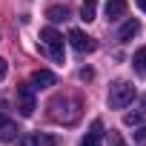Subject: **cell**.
Instances as JSON below:
<instances>
[{
  "label": "cell",
  "instance_id": "obj_1",
  "mask_svg": "<svg viewBox=\"0 0 146 146\" xmlns=\"http://www.w3.org/2000/svg\"><path fill=\"white\" fill-rule=\"evenodd\" d=\"M49 117L54 120V123H75L78 117H80V100H75V98H69V95H60V98H54L52 103H49Z\"/></svg>",
  "mask_w": 146,
  "mask_h": 146
},
{
  "label": "cell",
  "instance_id": "obj_2",
  "mask_svg": "<svg viewBox=\"0 0 146 146\" xmlns=\"http://www.w3.org/2000/svg\"><path fill=\"white\" fill-rule=\"evenodd\" d=\"M135 98H137V92H135V86L129 80H115L109 86V106L112 109H126Z\"/></svg>",
  "mask_w": 146,
  "mask_h": 146
},
{
  "label": "cell",
  "instance_id": "obj_3",
  "mask_svg": "<svg viewBox=\"0 0 146 146\" xmlns=\"http://www.w3.org/2000/svg\"><path fill=\"white\" fill-rule=\"evenodd\" d=\"M37 109V98H35V86L32 83H20L17 86V112L23 117H32Z\"/></svg>",
  "mask_w": 146,
  "mask_h": 146
},
{
  "label": "cell",
  "instance_id": "obj_4",
  "mask_svg": "<svg viewBox=\"0 0 146 146\" xmlns=\"http://www.w3.org/2000/svg\"><path fill=\"white\" fill-rule=\"evenodd\" d=\"M40 40H43L46 52H49L57 63H63V35H60L57 29H43V32H40Z\"/></svg>",
  "mask_w": 146,
  "mask_h": 146
},
{
  "label": "cell",
  "instance_id": "obj_5",
  "mask_svg": "<svg viewBox=\"0 0 146 146\" xmlns=\"http://www.w3.org/2000/svg\"><path fill=\"white\" fill-rule=\"evenodd\" d=\"M69 43H72V49L75 52H80V54H86V52H95V40L86 35V32H80V29H72L69 32Z\"/></svg>",
  "mask_w": 146,
  "mask_h": 146
},
{
  "label": "cell",
  "instance_id": "obj_6",
  "mask_svg": "<svg viewBox=\"0 0 146 146\" xmlns=\"http://www.w3.org/2000/svg\"><path fill=\"white\" fill-rule=\"evenodd\" d=\"M54 83H57V78H54V72H49V69H37L32 75V86L35 89H49Z\"/></svg>",
  "mask_w": 146,
  "mask_h": 146
},
{
  "label": "cell",
  "instance_id": "obj_7",
  "mask_svg": "<svg viewBox=\"0 0 146 146\" xmlns=\"http://www.w3.org/2000/svg\"><path fill=\"white\" fill-rule=\"evenodd\" d=\"M17 123L15 120H9V117H0V143H12L15 137H17Z\"/></svg>",
  "mask_w": 146,
  "mask_h": 146
},
{
  "label": "cell",
  "instance_id": "obj_8",
  "mask_svg": "<svg viewBox=\"0 0 146 146\" xmlns=\"http://www.w3.org/2000/svg\"><path fill=\"white\" fill-rule=\"evenodd\" d=\"M100 140H103V123H100V120H95V123H92V129L86 132V137L80 140V146H100Z\"/></svg>",
  "mask_w": 146,
  "mask_h": 146
},
{
  "label": "cell",
  "instance_id": "obj_9",
  "mask_svg": "<svg viewBox=\"0 0 146 146\" xmlns=\"http://www.w3.org/2000/svg\"><path fill=\"white\" fill-rule=\"evenodd\" d=\"M123 12H126V0H106V9H103L106 20H117L123 17Z\"/></svg>",
  "mask_w": 146,
  "mask_h": 146
},
{
  "label": "cell",
  "instance_id": "obj_10",
  "mask_svg": "<svg viewBox=\"0 0 146 146\" xmlns=\"http://www.w3.org/2000/svg\"><path fill=\"white\" fill-rule=\"evenodd\" d=\"M137 32H140V23H137V20H126V23L120 26L117 37H120V40H132V37L137 35Z\"/></svg>",
  "mask_w": 146,
  "mask_h": 146
},
{
  "label": "cell",
  "instance_id": "obj_11",
  "mask_svg": "<svg viewBox=\"0 0 146 146\" xmlns=\"http://www.w3.org/2000/svg\"><path fill=\"white\" fill-rule=\"evenodd\" d=\"M95 12H98V0H83V6H80V20L92 23V20H95Z\"/></svg>",
  "mask_w": 146,
  "mask_h": 146
},
{
  "label": "cell",
  "instance_id": "obj_12",
  "mask_svg": "<svg viewBox=\"0 0 146 146\" xmlns=\"http://www.w3.org/2000/svg\"><path fill=\"white\" fill-rule=\"evenodd\" d=\"M46 17H49L52 23H60V20H66V17H69V9H66V6H49Z\"/></svg>",
  "mask_w": 146,
  "mask_h": 146
},
{
  "label": "cell",
  "instance_id": "obj_13",
  "mask_svg": "<svg viewBox=\"0 0 146 146\" xmlns=\"http://www.w3.org/2000/svg\"><path fill=\"white\" fill-rule=\"evenodd\" d=\"M132 63H135V69H137V72H146V46L135 52V60H132Z\"/></svg>",
  "mask_w": 146,
  "mask_h": 146
},
{
  "label": "cell",
  "instance_id": "obj_14",
  "mask_svg": "<svg viewBox=\"0 0 146 146\" xmlns=\"http://www.w3.org/2000/svg\"><path fill=\"white\" fill-rule=\"evenodd\" d=\"M123 123H126V126H140V123H143V112H129V115H123Z\"/></svg>",
  "mask_w": 146,
  "mask_h": 146
},
{
  "label": "cell",
  "instance_id": "obj_15",
  "mask_svg": "<svg viewBox=\"0 0 146 146\" xmlns=\"http://www.w3.org/2000/svg\"><path fill=\"white\" fill-rule=\"evenodd\" d=\"M135 143H137V146H146V126H143V123H140L137 132H135Z\"/></svg>",
  "mask_w": 146,
  "mask_h": 146
},
{
  "label": "cell",
  "instance_id": "obj_16",
  "mask_svg": "<svg viewBox=\"0 0 146 146\" xmlns=\"http://www.w3.org/2000/svg\"><path fill=\"white\" fill-rule=\"evenodd\" d=\"M17 146H37V137L35 135H23V137H17Z\"/></svg>",
  "mask_w": 146,
  "mask_h": 146
},
{
  "label": "cell",
  "instance_id": "obj_17",
  "mask_svg": "<svg viewBox=\"0 0 146 146\" xmlns=\"http://www.w3.org/2000/svg\"><path fill=\"white\" fill-rule=\"evenodd\" d=\"M109 146H126V143L120 140V135H117V132H112V135H109Z\"/></svg>",
  "mask_w": 146,
  "mask_h": 146
},
{
  "label": "cell",
  "instance_id": "obj_18",
  "mask_svg": "<svg viewBox=\"0 0 146 146\" xmlns=\"http://www.w3.org/2000/svg\"><path fill=\"white\" fill-rule=\"evenodd\" d=\"M6 72H9V66H6V60H3V57H0V80L6 78Z\"/></svg>",
  "mask_w": 146,
  "mask_h": 146
},
{
  "label": "cell",
  "instance_id": "obj_19",
  "mask_svg": "<svg viewBox=\"0 0 146 146\" xmlns=\"http://www.w3.org/2000/svg\"><path fill=\"white\" fill-rule=\"evenodd\" d=\"M137 6H140V9H143V12H146V0H137Z\"/></svg>",
  "mask_w": 146,
  "mask_h": 146
}]
</instances>
